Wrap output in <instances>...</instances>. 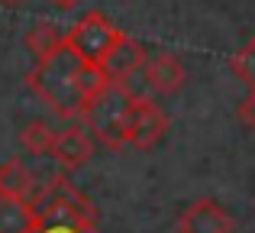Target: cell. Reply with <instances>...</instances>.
I'll use <instances>...</instances> for the list:
<instances>
[{
  "mask_svg": "<svg viewBox=\"0 0 255 233\" xmlns=\"http://www.w3.org/2000/svg\"><path fill=\"white\" fill-rule=\"evenodd\" d=\"M165 130H168V117H165V110L158 107L155 101H149V97L132 94L129 117H126V136H123L126 146L145 152V149H152V146L165 136Z\"/></svg>",
  "mask_w": 255,
  "mask_h": 233,
  "instance_id": "cell-5",
  "label": "cell"
},
{
  "mask_svg": "<svg viewBox=\"0 0 255 233\" xmlns=\"http://www.w3.org/2000/svg\"><path fill=\"white\" fill-rule=\"evenodd\" d=\"M142 75H145V81H149L152 91H158V94H174V91H181L187 71H184V65H181L178 55L158 52L155 58H145Z\"/></svg>",
  "mask_w": 255,
  "mask_h": 233,
  "instance_id": "cell-9",
  "label": "cell"
},
{
  "mask_svg": "<svg viewBox=\"0 0 255 233\" xmlns=\"http://www.w3.org/2000/svg\"><path fill=\"white\" fill-rule=\"evenodd\" d=\"M32 233H97V227H78L68 221H39V227Z\"/></svg>",
  "mask_w": 255,
  "mask_h": 233,
  "instance_id": "cell-15",
  "label": "cell"
},
{
  "mask_svg": "<svg viewBox=\"0 0 255 233\" xmlns=\"http://www.w3.org/2000/svg\"><path fill=\"white\" fill-rule=\"evenodd\" d=\"M0 3H3V6H19L23 0H0Z\"/></svg>",
  "mask_w": 255,
  "mask_h": 233,
  "instance_id": "cell-18",
  "label": "cell"
},
{
  "mask_svg": "<svg viewBox=\"0 0 255 233\" xmlns=\"http://www.w3.org/2000/svg\"><path fill=\"white\" fill-rule=\"evenodd\" d=\"M52 3H55V6H62V10H71V6H75V3H81V0H52Z\"/></svg>",
  "mask_w": 255,
  "mask_h": 233,
  "instance_id": "cell-17",
  "label": "cell"
},
{
  "mask_svg": "<svg viewBox=\"0 0 255 233\" xmlns=\"http://www.w3.org/2000/svg\"><path fill=\"white\" fill-rule=\"evenodd\" d=\"M39 227V217L29 201L0 198V233H32Z\"/></svg>",
  "mask_w": 255,
  "mask_h": 233,
  "instance_id": "cell-11",
  "label": "cell"
},
{
  "mask_svg": "<svg viewBox=\"0 0 255 233\" xmlns=\"http://www.w3.org/2000/svg\"><path fill=\"white\" fill-rule=\"evenodd\" d=\"M132 91L126 88V81H104V88L81 107V117L87 123V136H94L107 149H123L126 146V117H129Z\"/></svg>",
  "mask_w": 255,
  "mask_h": 233,
  "instance_id": "cell-2",
  "label": "cell"
},
{
  "mask_svg": "<svg viewBox=\"0 0 255 233\" xmlns=\"http://www.w3.org/2000/svg\"><path fill=\"white\" fill-rule=\"evenodd\" d=\"M145 58H149V55H145V49L136 42V39L120 36L117 45L107 52V58L100 62L97 71L107 78V81H126L129 75H136V71L145 65Z\"/></svg>",
  "mask_w": 255,
  "mask_h": 233,
  "instance_id": "cell-8",
  "label": "cell"
},
{
  "mask_svg": "<svg viewBox=\"0 0 255 233\" xmlns=\"http://www.w3.org/2000/svg\"><path fill=\"white\" fill-rule=\"evenodd\" d=\"M29 204L39 221H68L78 224V227H97V208L65 175H55L49 182V188L39 198H32Z\"/></svg>",
  "mask_w": 255,
  "mask_h": 233,
  "instance_id": "cell-3",
  "label": "cell"
},
{
  "mask_svg": "<svg viewBox=\"0 0 255 233\" xmlns=\"http://www.w3.org/2000/svg\"><path fill=\"white\" fill-rule=\"evenodd\" d=\"M236 117H239V123H243L246 130H255V94L243 97V104L236 107Z\"/></svg>",
  "mask_w": 255,
  "mask_h": 233,
  "instance_id": "cell-16",
  "label": "cell"
},
{
  "mask_svg": "<svg viewBox=\"0 0 255 233\" xmlns=\"http://www.w3.org/2000/svg\"><path fill=\"white\" fill-rule=\"evenodd\" d=\"M23 42H26V49L32 52V58H36V62H42V58L55 55V52L65 45V32L58 29L55 23H36L29 32H26Z\"/></svg>",
  "mask_w": 255,
  "mask_h": 233,
  "instance_id": "cell-12",
  "label": "cell"
},
{
  "mask_svg": "<svg viewBox=\"0 0 255 233\" xmlns=\"http://www.w3.org/2000/svg\"><path fill=\"white\" fill-rule=\"evenodd\" d=\"M52 136H55V133H52L42 120H32V123L19 133V146H23L26 152H32V156H49Z\"/></svg>",
  "mask_w": 255,
  "mask_h": 233,
  "instance_id": "cell-13",
  "label": "cell"
},
{
  "mask_svg": "<svg viewBox=\"0 0 255 233\" xmlns=\"http://www.w3.org/2000/svg\"><path fill=\"white\" fill-rule=\"evenodd\" d=\"M107 78L97 68L84 65L68 45L55 52V55L36 62V68L26 75L32 94H39L58 117H78L81 107L104 88Z\"/></svg>",
  "mask_w": 255,
  "mask_h": 233,
  "instance_id": "cell-1",
  "label": "cell"
},
{
  "mask_svg": "<svg viewBox=\"0 0 255 233\" xmlns=\"http://www.w3.org/2000/svg\"><path fill=\"white\" fill-rule=\"evenodd\" d=\"M233 217L213 198H200L178 214V233H233Z\"/></svg>",
  "mask_w": 255,
  "mask_h": 233,
  "instance_id": "cell-6",
  "label": "cell"
},
{
  "mask_svg": "<svg viewBox=\"0 0 255 233\" xmlns=\"http://www.w3.org/2000/svg\"><path fill=\"white\" fill-rule=\"evenodd\" d=\"M120 36H123V32H120L117 26L104 16V13L91 10V13H84V16L78 19L68 32H65V45H68V49L75 52L84 65L100 68V62H104L107 52L117 45Z\"/></svg>",
  "mask_w": 255,
  "mask_h": 233,
  "instance_id": "cell-4",
  "label": "cell"
},
{
  "mask_svg": "<svg viewBox=\"0 0 255 233\" xmlns=\"http://www.w3.org/2000/svg\"><path fill=\"white\" fill-rule=\"evenodd\" d=\"M49 156L62 165V172H78L91 162L94 156V139L87 136L81 126H68V130L55 133L52 136V149Z\"/></svg>",
  "mask_w": 255,
  "mask_h": 233,
  "instance_id": "cell-7",
  "label": "cell"
},
{
  "mask_svg": "<svg viewBox=\"0 0 255 233\" xmlns=\"http://www.w3.org/2000/svg\"><path fill=\"white\" fill-rule=\"evenodd\" d=\"M230 68H233V75L249 88V94H255V36L230 58Z\"/></svg>",
  "mask_w": 255,
  "mask_h": 233,
  "instance_id": "cell-14",
  "label": "cell"
},
{
  "mask_svg": "<svg viewBox=\"0 0 255 233\" xmlns=\"http://www.w3.org/2000/svg\"><path fill=\"white\" fill-rule=\"evenodd\" d=\"M36 182H32V172L26 169L19 159L0 165V198H13V201H29Z\"/></svg>",
  "mask_w": 255,
  "mask_h": 233,
  "instance_id": "cell-10",
  "label": "cell"
}]
</instances>
